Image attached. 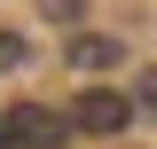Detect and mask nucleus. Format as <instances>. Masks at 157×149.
<instances>
[{
	"label": "nucleus",
	"instance_id": "1",
	"mask_svg": "<svg viewBox=\"0 0 157 149\" xmlns=\"http://www.w3.org/2000/svg\"><path fill=\"white\" fill-rule=\"evenodd\" d=\"M71 133H126L134 126V94H118V86H78V102L71 110Z\"/></svg>",
	"mask_w": 157,
	"mask_h": 149
},
{
	"label": "nucleus",
	"instance_id": "2",
	"mask_svg": "<svg viewBox=\"0 0 157 149\" xmlns=\"http://www.w3.org/2000/svg\"><path fill=\"white\" fill-rule=\"evenodd\" d=\"M0 133H8L16 149H55L63 133H71V118L63 110H39V102H16V110L0 118Z\"/></svg>",
	"mask_w": 157,
	"mask_h": 149
},
{
	"label": "nucleus",
	"instance_id": "3",
	"mask_svg": "<svg viewBox=\"0 0 157 149\" xmlns=\"http://www.w3.org/2000/svg\"><path fill=\"white\" fill-rule=\"evenodd\" d=\"M63 55H71V71H118V63H126V47H118V39H102V32H71V47H63Z\"/></svg>",
	"mask_w": 157,
	"mask_h": 149
},
{
	"label": "nucleus",
	"instance_id": "4",
	"mask_svg": "<svg viewBox=\"0 0 157 149\" xmlns=\"http://www.w3.org/2000/svg\"><path fill=\"white\" fill-rule=\"evenodd\" d=\"M134 110H157V71H141V78H134Z\"/></svg>",
	"mask_w": 157,
	"mask_h": 149
},
{
	"label": "nucleus",
	"instance_id": "5",
	"mask_svg": "<svg viewBox=\"0 0 157 149\" xmlns=\"http://www.w3.org/2000/svg\"><path fill=\"white\" fill-rule=\"evenodd\" d=\"M47 16H55V24H78V16H86V0H47Z\"/></svg>",
	"mask_w": 157,
	"mask_h": 149
}]
</instances>
